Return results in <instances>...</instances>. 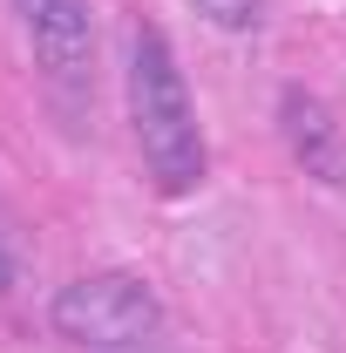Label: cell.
Wrapping results in <instances>:
<instances>
[{"mask_svg": "<svg viewBox=\"0 0 346 353\" xmlns=\"http://www.w3.org/2000/svg\"><path fill=\"white\" fill-rule=\"evenodd\" d=\"M130 123H136V150L156 176V190L183 197L204 176V130H197V109H190V88H183L170 41L150 21L130 28Z\"/></svg>", "mask_w": 346, "mask_h": 353, "instance_id": "obj_1", "label": "cell"}, {"mask_svg": "<svg viewBox=\"0 0 346 353\" xmlns=\"http://www.w3.org/2000/svg\"><path fill=\"white\" fill-rule=\"evenodd\" d=\"M163 326L156 292L136 272H88L54 292V333L82 353H143Z\"/></svg>", "mask_w": 346, "mask_h": 353, "instance_id": "obj_2", "label": "cell"}, {"mask_svg": "<svg viewBox=\"0 0 346 353\" xmlns=\"http://www.w3.org/2000/svg\"><path fill=\"white\" fill-rule=\"evenodd\" d=\"M14 14H21V34L34 48L48 95L61 102V116L82 123L95 109V14H88V0H14Z\"/></svg>", "mask_w": 346, "mask_h": 353, "instance_id": "obj_3", "label": "cell"}, {"mask_svg": "<svg viewBox=\"0 0 346 353\" xmlns=\"http://www.w3.org/2000/svg\"><path fill=\"white\" fill-rule=\"evenodd\" d=\"M278 123H285V143H292V157L305 163V176H319V183L340 190L346 183V130L333 123V109L319 95H305V88H285Z\"/></svg>", "mask_w": 346, "mask_h": 353, "instance_id": "obj_4", "label": "cell"}, {"mask_svg": "<svg viewBox=\"0 0 346 353\" xmlns=\"http://www.w3.org/2000/svg\"><path fill=\"white\" fill-rule=\"evenodd\" d=\"M204 21H217V28H231V34H252L265 14H258V0H190Z\"/></svg>", "mask_w": 346, "mask_h": 353, "instance_id": "obj_5", "label": "cell"}, {"mask_svg": "<svg viewBox=\"0 0 346 353\" xmlns=\"http://www.w3.org/2000/svg\"><path fill=\"white\" fill-rule=\"evenodd\" d=\"M21 285V238L0 224V292H14Z\"/></svg>", "mask_w": 346, "mask_h": 353, "instance_id": "obj_6", "label": "cell"}]
</instances>
